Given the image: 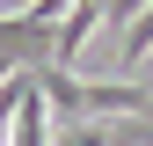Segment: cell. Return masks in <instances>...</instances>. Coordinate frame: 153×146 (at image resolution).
<instances>
[{
	"label": "cell",
	"instance_id": "cell-1",
	"mask_svg": "<svg viewBox=\"0 0 153 146\" xmlns=\"http://www.w3.org/2000/svg\"><path fill=\"white\" fill-rule=\"evenodd\" d=\"M146 51H153V0H146V15H139V22L124 29V66H139Z\"/></svg>",
	"mask_w": 153,
	"mask_h": 146
}]
</instances>
